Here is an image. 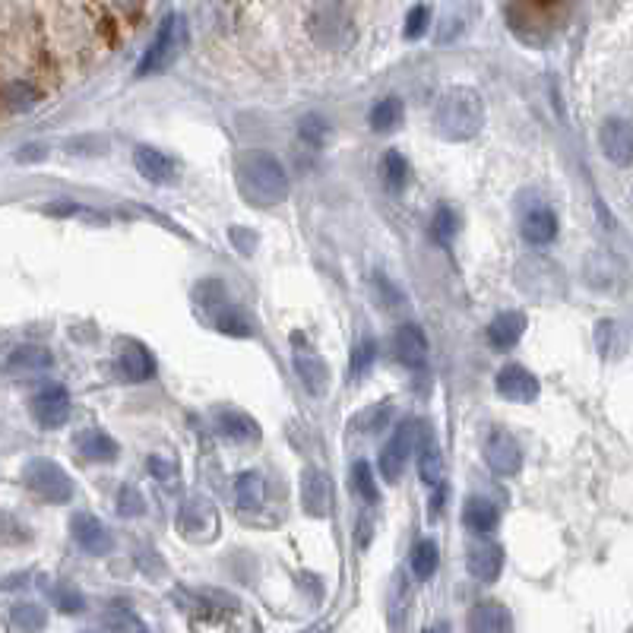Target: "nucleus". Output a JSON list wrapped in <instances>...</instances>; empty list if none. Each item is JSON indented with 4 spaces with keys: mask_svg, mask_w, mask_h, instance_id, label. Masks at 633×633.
Segmentation results:
<instances>
[{
    "mask_svg": "<svg viewBox=\"0 0 633 633\" xmlns=\"http://www.w3.org/2000/svg\"><path fill=\"white\" fill-rule=\"evenodd\" d=\"M238 187L241 194L257 206H279L289 197V175L273 152L251 149L238 159Z\"/></svg>",
    "mask_w": 633,
    "mask_h": 633,
    "instance_id": "nucleus-1",
    "label": "nucleus"
},
{
    "mask_svg": "<svg viewBox=\"0 0 633 633\" xmlns=\"http://www.w3.org/2000/svg\"><path fill=\"white\" fill-rule=\"evenodd\" d=\"M485 124V105L482 95L469 86H453L437 99L434 108V127L444 140H472Z\"/></svg>",
    "mask_w": 633,
    "mask_h": 633,
    "instance_id": "nucleus-2",
    "label": "nucleus"
},
{
    "mask_svg": "<svg viewBox=\"0 0 633 633\" xmlns=\"http://www.w3.org/2000/svg\"><path fill=\"white\" fill-rule=\"evenodd\" d=\"M311 35L326 51H345L355 42V23L339 0H320L311 10Z\"/></svg>",
    "mask_w": 633,
    "mask_h": 633,
    "instance_id": "nucleus-3",
    "label": "nucleus"
},
{
    "mask_svg": "<svg viewBox=\"0 0 633 633\" xmlns=\"http://www.w3.org/2000/svg\"><path fill=\"white\" fill-rule=\"evenodd\" d=\"M23 482L35 497H42L45 504H67L73 497V478L57 466L54 459H45V456L29 459L23 469Z\"/></svg>",
    "mask_w": 633,
    "mask_h": 633,
    "instance_id": "nucleus-4",
    "label": "nucleus"
},
{
    "mask_svg": "<svg viewBox=\"0 0 633 633\" xmlns=\"http://www.w3.org/2000/svg\"><path fill=\"white\" fill-rule=\"evenodd\" d=\"M184 19L181 16H168L159 35L152 38V45L146 48L143 61L137 64V76H149V73H162L175 64V57L184 48Z\"/></svg>",
    "mask_w": 633,
    "mask_h": 633,
    "instance_id": "nucleus-5",
    "label": "nucleus"
},
{
    "mask_svg": "<svg viewBox=\"0 0 633 633\" xmlns=\"http://www.w3.org/2000/svg\"><path fill=\"white\" fill-rule=\"evenodd\" d=\"M415 431L418 425H399L393 431V437L383 444L380 450V475L387 478V482H399L402 472H406V463H409V456H412V447H415Z\"/></svg>",
    "mask_w": 633,
    "mask_h": 633,
    "instance_id": "nucleus-6",
    "label": "nucleus"
},
{
    "mask_svg": "<svg viewBox=\"0 0 633 633\" xmlns=\"http://www.w3.org/2000/svg\"><path fill=\"white\" fill-rule=\"evenodd\" d=\"M599 146L611 165L627 168L633 162V124L624 118H605L599 127Z\"/></svg>",
    "mask_w": 633,
    "mask_h": 633,
    "instance_id": "nucleus-7",
    "label": "nucleus"
},
{
    "mask_svg": "<svg viewBox=\"0 0 633 633\" xmlns=\"http://www.w3.org/2000/svg\"><path fill=\"white\" fill-rule=\"evenodd\" d=\"M485 463L494 475L513 478L523 466V450L507 431H491L488 440H485Z\"/></svg>",
    "mask_w": 633,
    "mask_h": 633,
    "instance_id": "nucleus-8",
    "label": "nucleus"
},
{
    "mask_svg": "<svg viewBox=\"0 0 633 633\" xmlns=\"http://www.w3.org/2000/svg\"><path fill=\"white\" fill-rule=\"evenodd\" d=\"M32 415L42 428H61L70 418V393L61 383H48L32 396Z\"/></svg>",
    "mask_w": 633,
    "mask_h": 633,
    "instance_id": "nucleus-9",
    "label": "nucleus"
},
{
    "mask_svg": "<svg viewBox=\"0 0 633 633\" xmlns=\"http://www.w3.org/2000/svg\"><path fill=\"white\" fill-rule=\"evenodd\" d=\"M70 532H73L76 545H80L86 554H92V558H102V554H108L114 548L108 526L92 513H76L70 520Z\"/></svg>",
    "mask_w": 633,
    "mask_h": 633,
    "instance_id": "nucleus-10",
    "label": "nucleus"
},
{
    "mask_svg": "<svg viewBox=\"0 0 633 633\" xmlns=\"http://www.w3.org/2000/svg\"><path fill=\"white\" fill-rule=\"evenodd\" d=\"M466 567L478 583H494L504 570V548L494 539H478L466 551Z\"/></svg>",
    "mask_w": 633,
    "mask_h": 633,
    "instance_id": "nucleus-11",
    "label": "nucleus"
},
{
    "mask_svg": "<svg viewBox=\"0 0 633 633\" xmlns=\"http://www.w3.org/2000/svg\"><path fill=\"white\" fill-rule=\"evenodd\" d=\"M494 387L507 402H535L539 399V377H535L532 371H526L523 364H507V368H501Z\"/></svg>",
    "mask_w": 633,
    "mask_h": 633,
    "instance_id": "nucleus-12",
    "label": "nucleus"
},
{
    "mask_svg": "<svg viewBox=\"0 0 633 633\" xmlns=\"http://www.w3.org/2000/svg\"><path fill=\"white\" fill-rule=\"evenodd\" d=\"M133 165H137V171L152 181V184H171L178 181V162L168 156V152L156 149V146H137L133 149Z\"/></svg>",
    "mask_w": 633,
    "mask_h": 633,
    "instance_id": "nucleus-13",
    "label": "nucleus"
},
{
    "mask_svg": "<svg viewBox=\"0 0 633 633\" xmlns=\"http://www.w3.org/2000/svg\"><path fill=\"white\" fill-rule=\"evenodd\" d=\"M393 358L402 368H421L428 361V336L421 333V326L402 323L393 333Z\"/></svg>",
    "mask_w": 633,
    "mask_h": 633,
    "instance_id": "nucleus-14",
    "label": "nucleus"
},
{
    "mask_svg": "<svg viewBox=\"0 0 633 633\" xmlns=\"http://www.w3.org/2000/svg\"><path fill=\"white\" fill-rule=\"evenodd\" d=\"M466 633H513V618L501 602H478L466 615Z\"/></svg>",
    "mask_w": 633,
    "mask_h": 633,
    "instance_id": "nucleus-15",
    "label": "nucleus"
},
{
    "mask_svg": "<svg viewBox=\"0 0 633 633\" xmlns=\"http://www.w3.org/2000/svg\"><path fill=\"white\" fill-rule=\"evenodd\" d=\"M118 368L127 380L140 383V380H152L156 377V358H152V352L146 349L143 342H133V339H124L121 349H118Z\"/></svg>",
    "mask_w": 633,
    "mask_h": 633,
    "instance_id": "nucleus-16",
    "label": "nucleus"
},
{
    "mask_svg": "<svg viewBox=\"0 0 633 633\" xmlns=\"http://www.w3.org/2000/svg\"><path fill=\"white\" fill-rule=\"evenodd\" d=\"M330 501H333V488H330V478H326L320 469H308L301 478V507L304 513L311 516H326L330 513Z\"/></svg>",
    "mask_w": 633,
    "mask_h": 633,
    "instance_id": "nucleus-17",
    "label": "nucleus"
},
{
    "mask_svg": "<svg viewBox=\"0 0 633 633\" xmlns=\"http://www.w3.org/2000/svg\"><path fill=\"white\" fill-rule=\"evenodd\" d=\"M526 333V317L520 311H504L488 323V345L494 352H510Z\"/></svg>",
    "mask_w": 633,
    "mask_h": 633,
    "instance_id": "nucleus-18",
    "label": "nucleus"
},
{
    "mask_svg": "<svg viewBox=\"0 0 633 633\" xmlns=\"http://www.w3.org/2000/svg\"><path fill=\"white\" fill-rule=\"evenodd\" d=\"M520 232L529 244L545 247L558 238V216H554L548 206H532L520 222Z\"/></svg>",
    "mask_w": 633,
    "mask_h": 633,
    "instance_id": "nucleus-19",
    "label": "nucleus"
},
{
    "mask_svg": "<svg viewBox=\"0 0 633 633\" xmlns=\"http://www.w3.org/2000/svg\"><path fill=\"white\" fill-rule=\"evenodd\" d=\"M216 425H219V434L225 440H232V444H254V440L260 437V425L247 412H241V409L219 412Z\"/></svg>",
    "mask_w": 633,
    "mask_h": 633,
    "instance_id": "nucleus-20",
    "label": "nucleus"
},
{
    "mask_svg": "<svg viewBox=\"0 0 633 633\" xmlns=\"http://www.w3.org/2000/svg\"><path fill=\"white\" fill-rule=\"evenodd\" d=\"M76 453L89 463H111V459H118V444L105 431H80L76 434Z\"/></svg>",
    "mask_w": 633,
    "mask_h": 633,
    "instance_id": "nucleus-21",
    "label": "nucleus"
},
{
    "mask_svg": "<svg viewBox=\"0 0 633 633\" xmlns=\"http://www.w3.org/2000/svg\"><path fill=\"white\" fill-rule=\"evenodd\" d=\"M213 504H206L203 497H190L187 504H181L178 513V529L184 535H206L209 526H213Z\"/></svg>",
    "mask_w": 633,
    "mask_h": 633,
    "instance_id": "nucleus-22",
    "label": "nucleus"
},
{
    "mask_svg": "<svg viewBox=\"0 0 633 633\" xmlns=\"http://www.w3.org/2000/svg\"><path fill=\"white\" fill-rule=\"evenodd\" d=\"M463 523L475 535H488L497 526V507L488 501V497H469L463 507Z\"/></svg>",
    "mask_w": 633,
    "mask_h": 633,
    "instance_id": "nucleus-23",
    "label": "nucleus"
},
{
    "mask_svg": "<svg viewBox=\"0 0 633 633\" xmlns=\"http://www.w3.org/2000/svg\"><path fill=\"white\" fill-rule=\"evenodd\" d=\"M431 434L421 428V437H418V475L421 482L428 485H440V478H444V456H440V450L428 440Z\"/></svg>",
    "mask_w": 633,
    "mask_h": 633,
    "instance_id": "nucleus-24",
    "label": "nucleus"
},
{
    "mask_svg": "<svg viewBox=\"0 0 633 633\" xmlns=\"http://www.w3.org/2000/svg\"><path fill=\"white\" fill-rule=\"evenodd\" d=\"M295 371L304 387H308V393L314 396H323L326 387H330V371H326L323 358L317 355H295Z\"/></svg>",
    "mask_w": 633,
    "mask_h": 633,
    "instance_id": "nucleus-25",
    "label": "nucleus"
},
{
    "mask_svg": "<svg viewBox=\"0 0 633 633\" xmlns=\"http://www.w3.org/2000/svg\"><path fill=\"white\" fill-rule=\"evenodd\" d=\"M263 488L266 485H263L260 472H241L235 478V504H238V510H244V513L260 510L263 507V494H266Z\"/></svg>",
    "mask_w": 633,
    "mask_h": 633,
    "instance_id": "nucleus-26",
    "label": "nucleus"
},
{
    "mask_svg": "<svg viewBox=\"0 0 633 633\" xmlns=\"http://www.w3.org/2000/svg\"><path fill=\"white\" fill-rule=\"evenodd\" d=\"M409 175H412V168L406 162V156L396 149L390 152H383V159H380V181L387 190H393V194H399L402 187L409 184Z\"/></svg>",
    "mask_w": 633,
    "mask_h": 633,
    "instance_id": "nucleus-27",
    "label": "nucleus"
},
{
    "mask_svg": "<svg viewBox=\"0 0 633 633\" xmlns=\"http://www.w3.org/2000/svg\"><path fill=\"white\" fill-rule=\"evenodd\" d=\"M51 352L45 345H19L7 358V371H45L51 368Z\"/></svg>",
    "mask_w": 633,
    "mask_h": 633,
    "instance_id": "nucleus-28",
    "label": "nucleus"
},
{
    "mask_svg": "<svg viewBox=\"0 0 633 633\" xmlns=\"http://www.w3.org/2000/svg\"><path fill=\"white\" fill-rule=\"evenodd\" d=\"M437 561H440V554H437V545L431 539H421L412 554H409V567H412V577L415 580H431L434 577V570H437Z\"/></svg>",
    "mask_w": 633,
    "mask_h": 633,
    "instance_id": "nucleus-29",
    "label": "nucleus"
},
{
    "mask_svg": "<svg viewBox=\"0 0 633 633\" xmlns=\"http://www.w3.org/2000/svg\"><path fill=\"white\" fill-rule=\"evenodd\" d=\"M10 624L16 633H38L45 624H48V615H45V608L42 605H32V602H23V605H16L10 611Z\"/></svg>",
    "mask_w": 633,
    "mask_h": 633,
    "instance_id": "nucleus-30",
    "label": "nucleus"
},
{
    "mask_svg": "<svg viewBox=\"0 0 633 633\" xmlns=\"http://www.w3.org/2000/svg\"><path fill=\"white\" fill-rule=\"evenodd\" d=\"M352 491H355L358 501H364V504H377L380 491H377L374 469H371L368 459H358V463L352 466Z\"/></svg>",
    "mask_w": 633,
    "mask_h": 633,
    "instance_id": "nucleus-31",
    "label": "nucleus"
},
{
    "mask_svg": "<svg viewBox=\"0 0 633 633\" xmlns=\"http://www.w3.org/2000/svg\"><path fill=\"white\" fill-rule=\"evenodd\" d=\"M402 121V102L399 99H383L371 108V127L377 133H387L393 127H399Z\"/></svg>",
    "mask_w": 633,
    "mask_h": 633,
    "instance_id": "nucleus-32",
    "label": "nucleus"
},
{
    "mask_svg": "<svg viewBox=\"0 0 633 633\" xmlns=\"http://www.w3.org/2000/svg\"><path fill=\"white\" fill-rule=\"evenodd\" d=\"M459 232V216H456V209L453 206H437V213L431 219V235L440 241V244H453Z\"/></svg>",
    "mask_w": 633,
    "mask_h": 633,
    "instance_id": "nucleus-33",
    "label": "nucleus"
},
{
    "mask_svg": "<svg viewBox=\"0 0 633 633\" xmlns=\"http://www.w3.org/2000/svg\"><path fill=\"white\" fill-rule=\"evenodd\" d=\"M48 599L54 602L57 611H64V615H76V611H83L86 608V599L76 592L73 586H64V583H57L48 589Z\"/></svg>",
    "mask_w": 633,
    "mask_h": 633,
    "instance_id": "nucleus-34",
    "label": "nucleus"
},
{
    "mask_svg": "<svg viewBox=\"0 0 633 633\" xmlns=\"http://www.w3.org/2000/svg\"><path fill=\"white\" fill-rule=\"evenodd\" d=\"M298 133H301V140L304 143H311V146H323L326 137H330V124H326V118H320V114H304L301 124H298Z\"/></svg>",
    "mask_w": 633,
    "mask_h": 633,
    "instance_id": "nucleus-35",
    "label": "nucleus"
},
{
    "mask_svg": "<svg viewBox=\"0 0 633 633\" xmlns=\"http://www.w3.org/2000/svg\"><path fill=\"white\" fill-rule=\"evenodd\" d=\"M374 358H377V342L371 339V336H364L358 345H355V352H352V377L358 380V377H364L371 371V364H374Z\"/></svg>",
    "mask_w": 633,
    "mask_h": 633,
    "instance_id": "nucleus-36",
    "label": "nucleus"
},
{
    "mask_svg": "<svg viewBox=\"0 0 633 633\" xmlns=\"http://www.w3.org/2000/svg\"><path fill=\"white\" fill-rule=\"evenodd\" d=\"M118 513L121 516H140L146 513V497L137 485H124L118 494Z\"/></svg>",
    "mask_w": 633,
    "mask_h": 633,
    "instance_id": "nucleus-37",
    "label": "nucleus"
},
{
    "mask_svg": "<svg viewBox=\"0 0 633 633\" xmlns=\"http://www.w3.org/2000/svg\"><path fill=\"white\" fill-rule=\"evenodd\" d=\"M29 542V532L16 523V516L0 510V545H23Z\"/></svg>",
    "mask_w": 633,
    "mask_h": 633,
    "instance_id": "nucleus-38",
    "label": "nucleus"
},
{
    "mask_svg": "<svg viewBox=\"0 0 633 633\" xmlns=\"http://www.w3.org/2000/svg\"><path fill=\"white\" fill-rule=\"evenodd\" d=\"M4 99H7V105H10V108L26 111V108H32V105H35L38 92H35L29 83H10V86L4 89Z\"/></svg>",
    "mask_w": 633,
    "mask_h": 633,
    "instance_id": "nucleus-39",
    "label": "nucleus"
},
{
    "mask_svg": "<svg viewBox=\"0 0 633 633\" xmlns=\"http://www.w3.org/2000/svg\"><path fill=\"white\" fill-rule=\"evenodd\" d=\"M390 412H393V406H377V409H368V412H364V415L358 418V428H361V431L377 434L383 425H387Z\"/></svg>",
    "mask_w": 633,
    "mask_h": 633,
    "instance_id": "nucleus-40",
    "label": "nucleus"
},
{
    "mask_svg": "<svg viewBox=\"0 0 633 633\" xmlns=\"http://www.w3.org/2000/svg\"><path fill=\"white\" fill-rule=\"evenodd\" d=\"M428 19H431L428 7H421V4L412 7V13L406 16V38H421V35H425Z\"/></svg>",
    "mask_w": 633,
    "mask_h": 633,
    "instance_id": "nucleus-41",
    "label": "nucleus"
},
{
    "mask_svg": "<svg viewBox=\"0 0 633 633\" xmlns=\"http://www.w3.org/2000/svg\"><path fill=\"white\" fill-rule=\"evenodd\" d=\"M374 282H377L380 301L387 304V308H399V304H402V292H396V285L387 276H383V273H374Z\"/></svg>",
    "mask_w": 633,
    "mask_h": 633,
    "instance_id": "nucleus-42",
    "label": "nucleus"
},
{
    "mask_svg": "<svg viewBox=\"0 0 633 633\" xmlns=\"http://www.w3.org/2000/svg\"><path fill=\"white\" fill-rule=\"evenodd\" d=\"M149 472L156 475V478H168L171 472H175V466L168 463V459H159V456H152L149 459Z\"/></svg>",
    "mask_w": 633,
    "mask_h": 633,
    "instance_id": "nucleus-43",
    "label": "nucleus"
},
{
    "mask_svg": "<svg viewBox=\"0 0 633 633\" xmlns=\"http://www.w3.org/2000/svg\"><path fill=\"white\" fill-rule=\"evenodd\" d=\"M535 7H554V4H561V0H532Z\"/></svg>",
    "mask_w": 633,
    "mask_h": 633,
    "instance_id": "nucleus-44",
    "label": "nucleus"
},
{
    "mask_svg": "<svg viewBox=\"0 0 633 633\" xmlns=\"http://www.w3.org/2000/svg\"><path fill=\"white\" fill-rule=\"evenodd\" d=\"M86 633H99V630H86Z\"/></svg>",
    "mask_w": 633,
    "mask_h": 633,
    "instance_id": "nucleus-45",
    "label": "nucleus"
}]
</instances>
